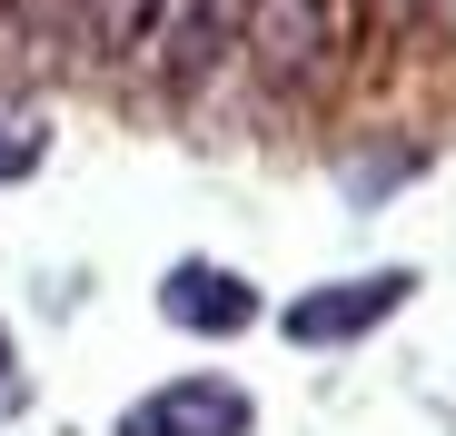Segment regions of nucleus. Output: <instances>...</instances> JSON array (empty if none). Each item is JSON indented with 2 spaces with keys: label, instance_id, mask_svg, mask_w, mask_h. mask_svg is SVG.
Masks as SVG:
<instances>
[{
  "label": "nucleus",
  "instance_id": "obj_1",
  "mask_svg": "<svg viewBox=\"0 0 456 436\" xmlns=\"http://www.w3.org/2000/svg\"><path fill=\"white\" fill-rule=\"evenodd\" d=\"M417 298V268H367V278H328V287H297L278 308V337L288 347H357L377 337L397 308Z\"/></svg>",
  "mask_w": 456,
  "mask_h": 436
},
{
  "label": "nucleus",
  "instance_id": "obj_2",
  "mask_svg": "<svg viewBox=\"0 0 456 436\" xmlns=\"http://www.w3.org/2000/svg\"><path fill=\"white\" fill-rule=\"evenodd\" d=\"M248 40V0H169V11H159V30H149V69H159V90H199L208 80V69L228 60V50H239Z\"/></svg>",
  "mask_w": 456,
  "mask_h": 436
},
{
  "label": "nucleus",
  "instance_id": "obj_3",
  "mask_svg": "<svg viewBox=\"0 0 456 436\" xmlns=\"http://www.w3.org/2000/svg\"><path fill=\"white\" fill-rule=\"evenodd\" d=\"M248 426H258V397L239 377H169L119 416V436H248Z\"/></svg>",
  "mask_w": 456,
  "mask_h": 436
},
{
  "label": "nucleus",
  "instance_id": "obj_4",
  "mask_svg": "<svg viewBox=\"0 0 456 436\" xmlns=\"http://www.w3.org/2000/svg\"><path fill=\"white\" fill-rule=\"evenodd\" d=\"M159 318H169L179 337H248L268 308H258V287H248L239 268H218V258H179V268L159 278Z\"/></svg>",
  "mask_w": 456,
  "mask_h": 436
},
{
  "label": "nucleus",
  "instance_id": "obj_5",
  "mask_svg": "<svg viewBox=\"0 0 456 436\" xmlns=\"http://www.w3.org/2000/svg\"><path fill=\"white\" fill-rule=\"evenodd\" d=\"M159 11H169V0H80V40L100 60H139L149 30H159Z\"/></svg>",
  "mask_w": 456,
  "mask_h": 436
},
{
  "label": "nucleus",
  "instance_id": "obj_6",
  "mask_svg": "<svg viewBox=\"0 0 456 436\" xmlns=\"http://www.w3.org/2000/svg\"><path fill=\"white\" fill-rule=\"evenodd\" d=\"M417 169H427V149L407 139V149H367V159H347V169H338V189H347V208H377L387 189H407Z\"/></svg>",
  "mask_w": 456,
  "mask_h": 436
},
{
  "label": "nucleus",
  "instance_id": "obj_7",
  "mask_svg": "<svg viewBox=\"0 0 456 436\" xmlns=\"http://www.w3.org/2000/svg\"><path fill=\"white\" fill-rule=\"evenodd\" d=\"M40 159H50V129L20 119V109H0V179H30Z\"/></svg>",
  "mask_w": 456,
  "mask_h": 436
},
{
  "label": "nucleus",
  "instance_id": "obj_8",
  "mask_svg": "<svg viewBox=\"0 0 456 436\" xmlns=\"http://www.w3.org/2000/svg\"><path fill=\"white\" fill-rule=\"evenodd\" d=\"M397 20H407L417 40H436V50H446V40H456V0H397Z\"/></svg>",
  "mask_w": 456,
  "mask_h": 436
},
{
  "label": "nucleus",
  "instance_id": "obj_9",
  "mask_svg": "<svg viewBox=\"0 0 456 436\" xmlns=\"http://www.w3.org/2000/svg\"><path fill=\"white\" fill-rule=\"evenodd\" d=\"M20 397H30V377H20V347H11V327H0V416H20Z\"/></svg>",
  "mask_w": 456,
  "mask_h": 436
},
{
  "label": "nucleus",
  "instance_id": "obj_10",
  "mask_svg": "<svg viewBox=\"0 0 456 436\" xmlns=\"http://www.w3.org/2000/svg\"><path fill=\"white\" fill-rule=\"evenodd\" d=\"M0 11H11V0H0Z\"/></svg>",
  "mask_w": 456,
  "mask_h": 436
}]
</instances>
